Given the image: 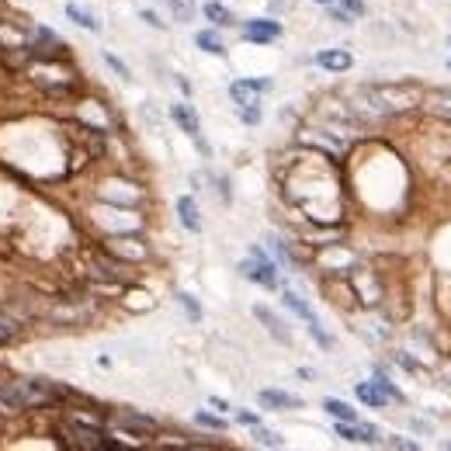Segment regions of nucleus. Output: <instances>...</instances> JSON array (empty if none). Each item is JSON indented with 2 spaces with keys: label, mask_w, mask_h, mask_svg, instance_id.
<instances>
[{
  "label": "nucleus",
  "mask_w": 451,
  "mask_h": 451,
  "mask_svg": "<svg viewBox=\"0 0 451 451\" xmlns=\"http://www.w3.org/2000/svg\"><path fill=\"white\" fill-rule=\"evenodd\" d=\"M240 274L243 278H250V282H257L264 289H278V267H274V260L267 257L264 250H250V257L240 264Z\"/></svg>",
  "instance_id": "nucleus-1"
},
{
  "label": "nucleus",
  "mask_w": 451,
  "mask_h": 451,
  "mask_svg": "<svg viewBox=\"0 0 451 451\" xmlns=\"http://www.w3.org/2000/svg\"><path fill=\"white\" fill-rule=\"evenodd\" d=\"M282 299H285V306H289L291 313H295L299 320H302V323H306V326H309V333H313V340L320 344L323 351H330V347H333V340H330V333H326V330H323V326H320V320H316V313L309 309V302H306V299H299L295 291H285Z\"/></svg>",
  "instance_id": "nucleus-2"
},
{
  "label": "nucleus",
  "mask_w": 451,
  "mask_h": 451,
  "mask_svg": "<svg viewBox=\"0 0 451 451\" xmlns=\"http://www.w3.org/2000/svg\"><path fill=\"white\" fill-rule=\"evenodd\" d=\"M351 289H355V299H361L364 306H379V299H382V285H379L375 271H368V267L351 271Z\"/></svg>",
  "instance_id": "nucleus-3"
},
{
  "label": "nucleus",
  "mask_w": 451,
  "mask_h": 451,
  "mask_svg": "<svg viewBox=\"0 0 451 451\" xmlns=\"http://www.w3.org/2000/svg\"><path fill=\"white\" fill-rule=\"evenodd\" d=\"M337 434L344 441H361V445H382V434L372 427V423H361V420H337Z\"/></svg>",
  "instance_id": "nucleus-4"
},
{
  "label": "nucleus",
  "mask_w": 451,
  "mask_h": 451,
  "mask_svg": "<svg viewBox=\"0 0 451 451\" xmlns=\"http://www.w3.org/2000/svg\"><path fill=\"white\" fill-rule=\"evenodd\" d=\"M299 139L309 143V146H320L323 153H333V157H340V153L347 150L344 135H337V132H330V129H306Z\"/></svg>",
  "instance_id": "nucleus-5"
},
{
  "label": "nucleus",
  "mask_w": 451,
  "mask_h": 451,
  "mask_svg": "<svg viewBox=\"0 0 451 451\" xmlns=\"http://www.w3.org/2000/svg\"><path fill=\"white\" fill-rule=\"evenodd\" d=\"M260 91H271V80H236L229 87V94L236 101V108H247V104H257Z\"/></svg>",
  "instance_id": "nucleus-6"
},
{
  "label": "nucleus",
  "mask_w": 451,
  "mask_h": 451,
  "mask_svg": "<svg viewBox=\"0 0 451 451\" xmlns=\"http://www.w3.org/2000/svg\"><path fill=\"white\" fill-rule=\"evenodd\" d=\"M254 316H257V320L267 326V333H271L278 344H285V347H289V344H291V333H289V326H285V320H282V316H274L267 306H254Z\"/></svg>",
  "instance_id": "nucleus-7"
},
{
  "label": "nucleus",
  "mask_w": 451,
  "mask_h": 451,
  "mask_svg": "<svg viewBox=\"0 0 451 451\" xmlns=\"http://www.w3.org/2000/svg\"><path fill=\"white\" fill-rule=\"evenodd\" d=\"M243 35H247L250 42H274V38L282 35V25L271 21V18H254V21H247Z\"/></svg>",
  "instance_id": "nucleus-8"
},
{
  "label": "nucleus",
  "mask_w": 451,
  "mask_h": 451,
  "mask_svg": "<svg viewBox=\"0 0 451 451\" xmlns=\"http://www.w3.org/2000/svg\"><path fill=\"white\" fill-rule=\"evenodd\" d=\"M316 63H320L323 69H330V73H347V69L355 66V60H351L347 49H323L320 56H316Z\"/></svg>",
  "instance_id": "nucleus-9"
},
{
  "label": "nucleus",
  "mask_w": 451,
  "mask_h": 451,
  "mask_svg": "<svg viewBox=\"0 0 451 451\" xmlns=\"http://www.w3.org/2000/svg\"><path fill=\"white\" fill-rule=\"evenodd\" d=\"M257 399H260V406H264V410H291V406H302V399H299V396L282 392V389H264Z\"/></svg>",
  "instance_id": "nucleus-10"
},
{
  "label": "nucleus",
  "mask_w": 451,
  "mask_h": 451,
  "mask_svg": "<svg viewBox=\"0 0 451 451\" xmlns=\"http://www.w3.org/2000/svg\"><path fill=\"white\" fill-rule=\"evenodd\" d=\"M170 115H174V122L181 126V132H188L191 139H201V122H198V115H194L191 104H174Z\"/></svg>",
  "instance_id": "nucleus-11"
},
{
  "label": "nucleus",
  "mask_w": 451,
  "mask_h": 451,
  "mask_svg": "<svg viewBox=\"0 0 451 451\" xmlns=\"http://www.w3.org/2000/svg\"><path fill=\"white\" fill-rule=\"evenodd\" d=\"M118 423H122L126 430H139V434H153V430H157V420L143 417V413H135V410H122V413H118Z\"/></svg>",
  "instance_id": "nucleus-12"
},
{
  "label": "nucleus",
  "mask_w": 451,
  "mask_h": 451,
  "mask_svg": "<svg viewBox=\"0 0 451 451\" xmlns=\"http://www.w3.org/2000/svg\"><path fill=\"white\" fill-rule=\"evenodd\" d=\"M177 216H181L184 229H191V233H201V216H198V205H194L191 194H184V198L177 201Z\"/></svg>",
  "instance_id": "nucleus-13"
},
{
  "label": "nucleus",
  "mask_w": 451,
  "mask_h": 451,
  "mask_svg": "<svg viewBox=\"0 0 451 451\" xmlns=\"http://www.w3.org/2000/svg\"><path fill=\"white\" fill-rule=\"evenodd\" d=\"M66 18H69V21H77L80 28H87V32H101V21H97L91 11H84L80 4H66Z\"/></svg>",
  "instance_id": "nucleus-14"
},
{
  "label": "nucleus",
  "mask_w": 451,
  "mask_h": 451,
  "mask_svg": "<svg viewBox=\"0 0 451 451\" xmlns=\"http://www.w3.org/2000/svg\"><path fill=\"white\" fill-rule=\"evenodd\" d=\"M355 392H357V399H361L364 406H375V410H382V406H386V403H389L386 396H382V392H379V389H375V386H368V382H357V386H355Z\"/></svg>",
  "instance_id": "nucleus-15"
},
{
  "label": "nucleus",
  "mask_w": 451,
  "mask_h": 451,
  "mask_svg": "<svg viewBox=\"0 0 451 451\" xmlns=\"http://www.w3.org/2000/svg\"><path fill=\"white\" fill-rule=\"evenodd\" d=\"M205 18H208V21H212V25H233V11H229V7H226V4H216V0H208V4H205Z\"/></svg>",
  "instance_id": "nucleus-16"
},
{
  "label": "nucleus",
  "mask_w": 451,
  "mask_h": 451,
  "mask_svg": "<svg viewBox=\"0 0 451 451\" xmlns=\"http://www.w3.org/2000/svg\"><path fill=\"white\" fill-rule=\"evenodd\" d=\"M194 42H198V49H205V52H212V56H223L226 52L223 38H219L216 32H198L194 35Z\"/></svg>",
  "instance_id": "nucleus-17"
},
{
  "label": "nucleus",
  "mask_w": 451,
  "mask_h": 451,
  "mask_svg": "<svg viewBox=\"0 0 451 451\" xmlns=\"http://www.w3.org/2000/svg\"><path fill=\"white\" fill-rule=\"evenodd\" d=\"M375 389H379V392H382L386 399H392V403H403V392H399V389H396L392 382H389V375L382 372V368L375 372Z\"/></svg>",
  "instance_id": "nucleus-18"
},
{
  "label": "nucleus",
  "mask_w": 451,
  "mask_h": 451,
  "mask_svg": "<svg viewBox=\"0 0 451 451\" xmlns=\"http://www.w3.org/2000/svg\"><path fill=\"white\" fill-rule=\"evenodd\" d=\"M163 4L170 7V14L177 21H191L194 18V0H163Z\"/></svg>",
  "instance_id": "nucleus-19"
},
{
  "label": "nucleus",
  "mask_w": 451,
  "mask_h": 451,
  "mask_svg": "<svg viewBox=\"0 0 451 451\" xmlns=\"http://www.w3.org/2000/svg\"><path fill=\"white\" fill-rule=\"evenodd\" d=\"M323 410L330 413V417H337V420H357V413L347 406V403H340V399H326L323 403Z\"/></svg>",
  "instance_id": "nucleus-20"
},
{
  "label": "nucleus",
  "mask_w": 451,
  "mask_h": 451,
  "mask_svg": "<svg viewBox=\"0 0 451 451\" xmlns=\"http://www.w3.org/2000/svg\"><path fill=\"white\" fill-rule=\"evenodd\" d=\"M254 441H257L260 448H282V445H285V441H282V438H278V434H274V430H264V427H254Z\"/></svg>",
  "instance_id": "nucleus-21"
},
{
  "label": "nucleus",
  "mask_w": 451,
  "mask_h": 451,
  "mask_svg": "<svg viewBox=\"0 0 451 451\" xmlns=\"http://www.w3.org/2000/svg\"><path fill=\"white\" fill-rule=\"evenodd\" d=\"M427 108H430V111H434L438 118H445V122H451V97H445L441 91H438V97H434V101H430Z\"/></svg>",
  "instance_id": "nucleus-22"
},
{
  "label": "nucleus",
  "mask_w": 451,
  "mask_h": 451,
  "mask_svg": "<svg viewBox=\"0 0 451 451\" xmlns=\"http://www.w3.org/2000/svg\"><path fill=\"white\" fill-rule=\"evenodd\" d=\"M177 299H181V306H184V313H188V316H191L194 323L201 320V306H198V302H194V295H188V291H181V295H177Z\"/></svg>",
  "instance_id": "nucleus-23"
},
{
  "label": "nucleus",
  "mask_w": 451,
  "mask_h": 451,
  "mask_svg": "<svg viewBox=\"0 0 451 451\" xmlns=\"http://www.w3.org/2000/svg\"><path fill=\"white\" fill-rule=\"evenodd\" d=\"M198 423H201V427H208V430H226V420L212 417V413H198Z\"/></svg>",
  "instance_id": "nucleus-24"
},
{
  "label": "nucleus",
  "mask_w": 451,
  "mask_h": 451,
  "mask_svg": "<svg viewBox=\"0 0 451 451\" xmlns=\"http://www.w3.org/2000/svg\"><path fill=\"white\" fill-rule=\"evenodd\" d=\"M240 118H243L247 126H257V122H260V108H257V104H247V108H240Z\"/></svg>",
  "instance_id": "nucleus-25"
},
{
  "label": "nucleus",
  "mask_w": 451,
  "mask_h": 451,
  "mask_svg": "<svg viewBox=\"0 0 451 451\" xmlns=\"http://www.w3.org/2000/svg\"><path fill=\"white\" fill-rule=\"evenodd\" d=\"M389 448H403V451H417V441H410V438H382Z\"/></svg>",
  "instance_id": "nucleus-26"
},
{
  "label": "nucleus",
  "mask_w": 451,
  "mask_h": 451,
  "mask_svg": "<svg viewBox=\"0 0 451 451\" xmlns=\"http://www.w3.org/2000/svg\"><path fill=\"white\" fill-rule=\"evenodd\" d=\"M104 63L111 66V69H115V73H118V77H126V80H129V66L122 63V60H115V56H111V52H108V56H104Z\"/></svg>",
  "instance_id": "nucleus-27"
},
{
  "label": "nucleus",
  "mask_w": 451,
  "mask_h": 451,
  "mask_svg": "<svg viewBox=\"0 0 451 451\" xmlns=\"http://www.w3.org/2000/svg\"><path fill=\"white\" fill-rule=\"evenodd\" d=\"M344 4V11L351 14V18H361L364 14V0H340Z\"/></svg>",
  "instance_id": "nucleus-28"
},
{
  "label": "nucleus",
  "mask_w": 451,
  "mask_h": 451,
  "mask_svg": "<svg viewBox=\"0 0 451 451\" xmlns=\"http://www.w3.org/2000/svg\"><path fill=\"white\" fill-rule=\"evenodd\" d=\"M330 18H333L337 25H351V21H355V18H351L344 7H330Z\"/></svg>",
  "instance_id": "nucleus-29"
},
{
  "label": "nucleus",
  "mask_w": 451,
  "mask_h": 451,
  "mask_svg": "<svg viewBox=\"0 0 451 451\" xmlns=\"http://www.w3.org/2000/svg\"><path fill=\"white\" fill-rule=\"evenodd\" d=\"M139 14H143V21H146V25H153V28H160V32L167 28V21H160L153 11H139Z\"/></svg>",
  "instance_id": "nucleus-30"
},
{
  "label": "nucleus",
  "mask_w": 451,
  "mask_h": 451,
  "mask_svg": "<svg viewBox=\"0 0 451 451\" xmlns=\"http://www.w3.org/2000/svg\"><path fill=\"white\" fill-rule=\"evenodd\" d=\"M236 420H240V423H247V427H257V413H247V410H240V413H236Z\"/></svg>",
  "instance_id": "nucleus-31"
},
{
  "label": "nucleus",
  "mask_w": 451,
  "mask_h": 451,
  "mask_svg": "<svg viewBox=\"0 0 451 451\" xmlns=\"http://www.w3.org/2000/svg\"><path fill=\"white\" fill-rule=\"evenodd\" d=\"M11 333H14V326H7V323L0 320V344H7V340H11Z\"/></svg>",
  "instance_id": "nucleus-32"
},
{
  "label": "nucleus",
  "mask_w": 451,
  "mask_h": 451,
  "mask_svg": "<svg viewBox=\"0 0 451 451\" xmlns=\"http://www.w3.org/2000/svg\"><path fill=\"white\" fill-rule=\"evenodd\" d=\"M396 361H399V364H403L406 372H417V361H410L406 355H396Z\"/></svg>",
  "instance_id": "nucleus-33"
},
{
  "label": "nucleus",
  "mask_w": 451,
  "mask_h": 451,
  "mask_svg": "<svg viewBox=\"0 0 451 451\" xmlns=\"http://www.w3.org/2000/svg\"><path fill=\"white\" fill-rule=\"evenodd\" d=\"M208 403H212V406H216V410H229V403H226V399H219V396H212V399H208Z\"/></svg>",
  "instance_id": "nucleus-34"
},
{
  "label": "nucleus",
  "mask_w": 451,
  "mask_h": 451,
  "mask_svg": "<svg viewBox=\"0 0 451 451\" xmlns=\"http://www.w3.org/2000/svg\"><path fill=\"white\" fill-rule=\"evenodd\" d=\"M316 4H326V7H330V4H333V0H316Z\"/></svg>",
  "instance_id": "nucleus-35"
},
{
  "label": "nucleus",
  "mask_w": 451,
  "mask_h": 451,
  "mask_svg": "<svg viewBox=\"0 0 451 451\" xmlns=\"http://www.w3.org/2000/svg\"><path fill=\"white\" fill-rule=\"evenodd\" d=\"M448 45H451V42H448Z\"/></svg>",
  "instance_id": "nucleus-36"
}]
</instances>
